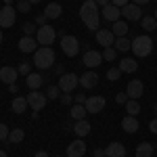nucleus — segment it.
<instances>
[{"label":"nucleus","mask_w":157,"mask_h":157,"mask_svg":"<svg viewBox=\"0 0 157 157\" xmlns=\"http://www.w3.org/2000/svg\"><path fill=\"white\" fill-rule=\"evenodd\" d=\"M0 157H6V151H0Z\"/></svg>","instance_id":"nucleus-52"},{"label":"nucleus","mask_w":157,"mask_h":157,"mask_svg":"<svg viewBox=\"0 0 157 157\" xmlns=\"http://www.w3.org/2000/svg\"><path fill=\"white\" fill-rule=\"evenodd\" d=\"M29 9H32L29 0H17V11L19 13H29Z\"/></svg>","instance_id":"nucleus-35"},{"label":"nucleus","mask_w":157,"mask_h":157,"mask_svg":"<svg viewBox=\"0 0 157 157\" xmlns=\"http://www.w3.org/2000/svg\"><path fill=\"white\" fill-rule=\"evenodd\" d=\"M36 157H50V155H48V153H44V151H38Z\"/></svg>","instance_id":"nucleus-50"},{"label":"nucleus","mask_w":157,"mask_h":157,"mask_svg":"<svg viewBox=\"0 0 157 157\" xmlns=\"http://www.w3.org/2000/svg\"><path fill=\"white\" fill-rule=\"evenodd\" d=\"M117 67H120L121 73H134L138 69V63H136V59H121V63Z\"/></svg>","instance_id":"nucleus-24"},{"label":"nucleus","mask_w":157,"mask_h":157,"mask_svg":"<svg viewBox=\"0 0 157 157\" xmlns=\"http://www.w3.org/2000/svg\"><path fill=\"white\" fill-rule=\"evenodd\" d=\"M115 50H121V52H126V50H130L132 48V40H128V38L124 36V38H115Z\"/></svg>","instance_id":"nucleus-29"},{"label":"nucleus","mask_w":157,"mask_h":157,"mask_svg":"<svg viewBox=\"0 0 157 157\" xmlns=\"http://www.w3.org/2000/svg\"><path fill=\"white\" fill-rule=\"evenodd\" d=\"M143 92H145V86H143V82L140 80H130L128 82V86H126V94H128V98H138L143 97Z\"/></svg>","instance_id":"nucleus-12"},{"label":"nucleus","mask_w":157,"mask_h":157,"mask_svg":"<svg viewBox=\"0 0 157 157\" xmlns=\"http://www.w3.org/2000/svg\"><path fill=\"white\" fill-rule=\"evenodd\" d=\"M61 13H63V6H61L59 2H50V4H46V9H44L46 19H59Z\"/></svg>","instance_id":"nucleus-22"},{"label":"nucleus","mask_w":157,"mask_h":157,"mask_svg":"<svg viewBox=\"0 0 157 157\" xmlns=\"http://www.w3.org/2000/svg\"><path fill=\"white\" fill-rule=\"evenodd\" d=\"M61 101H63L65 105H71V92H65V94L61 97Z\"/></svg>","instance_id":"nucleus-42"},{"label":"nucleus","mask_w":157,"mask_h":157,"mask_svg":"<svg viewBox=\"0 0 157 157\" xmlns=\"http://www.w3.org/2000/svg\"><path fill=\"white\" fill-rule=\"evenodd\" d=\"M90 121H86V120H80V121H75L73 124V132H75V136L78 138H84V136H88L90 134Z\"/></svg>","instance_id":"nucleus-21"},{"label":"nucleus","mask_w":157,"mask_h":157,"mask_svg":"<svg viewBox=\"0 0 157 157\" xmlns=\"http://www.w3.org/2000/svg\"><path fill=\"white\" fill-rule=\"evenodd\" d=\"M11 107H13L15 113H25V109L29 107V105H27V98L25 97H15L13 103H11Z\"/></svg>","instance_id":"nucleus-26"},{"label":"nucleus","mask_w":157,"mask_h":157,"mask_svg":"<svg viewBox=\"0 0 157 157\" xmlns=\"http://www.w3.org/2000/svg\"><path fill=\"white\" fill-rule=\"evenodd\" d=\"M9 132H11V130H9L4 124H0V140H9Z\"/></svg>","instance_id":"nucleus-38"},{"label":"nucleus","mask_w":157,"mask_h":157,"mask_svg":"<svg viewBox=\"0 0 157 157\" xmlns=\"http://www.w3.org/2000/svg\"><path fill=\"white\" fill-rule=\"evenodd\" d=\"M140 25H143V29H147V32H155V29H157V21H155L153 15L143 17V19H140Z\"/></svg>","instance_id":"nucleus-31"},{"label":"nucleus","mask_w":157,"mask_h":157,"mask_svg":"<svg viewBox=\"0 0 157 157\" xmlns=\"http://www.w3.org/2000/svg\"><path fill=\"white\" fill-rule=\"evenodd\" d=\"M36 32H38V29H36V25H34V23H25L23 25V34H25V36H34Z\"/></svg>","instance_id":"nucleus-37"},{"label":"nucleus","mask_w":157,"mask_h":157,"mask_svg":"<svg viewBox=\"0 0 157 157\" xmlns=\"http://www.w3.org/2000/svg\"><path fill=\"white\" fill-rule=\"evenodd\" d=\"M61 92H63V90L59 88V84H57V86L52 84V86H48V88H46V92H44V94H46L48 98H59Z\"/></svg>","instance_id":"nucleus-33"},{"label":"nucleus","mask_w":157,"mask_h":157,"mask_svg":"<svg viewBox=\"0 0 157 157\" xmlns=\"http://www.w3.org/2000/svg\"><path fill=\"white\" fill-rule=\"evenodd\" d=\"M149 130H151L153 134H157V117H155V120H151V124H149Z\"/></svg>","instance_id":"nucleus-45"},{"label":"nucleus","mask_w":157,"mask_h":157,"mask_svg":"<svg viewBox=\"0 0 157 157\" xmlns=\"http://www.w3.org/2000/svg\"><path fill=\"white\" fill-rule=\"evenodd\" d=\"M121 15L128 21H140V6L134 2H128L126 6H121Z\"/></svg>","instance_id":"nucleus-13"},{"label":"nucleus","mask_w":157,"mask_h":157,"mask_svg":"<svg viewBox=\"0 0 157 157\" xmlns=\"http://www.w3.org/2000/svg\"><path fill=\"white\" fill-rule=\"evenodd\" d=\"M86 107L84 105H73L71 107V117H73V121H80V120H86Z\"/></svg>","instance_id":"nucleus-28"},{"label":"nucleus","mask_w":157,"mask_h":157,"mask_svg":"<svg viewBox=\"0 0 157 157\" xmlns=\"http://www.w3.org/2000/svg\"><path fill=\"white\" fill-rule=\"evenodd\" d=\"M86 98H88L86 94H78V97H75V105H84Z\"/></svg>","instance_id":"nucleus-43"},{"label":"nucleus","mask_w":157,"mask_h":157,"mask_svg":"<svg viewBox=\"0 0 157 157\" xmlns=\"http://www.w3.org/2000/svg\"><path fill=\"white\" fill-rule=\"evenodd\" d=\"M97 42L103 48H107V46H113V44H115V36H113L111 29H98L97 32Z\"/></svg>","instance_id":"nucleus-15"},{"label":"nucleus","mask_w":157,"mask_h":157,"mask_svg":"<svg viewBox=\"0 0 157 157\" xmlns=\"http://www.w3.org/2000/svg\"><path fill=\"white\" fill-rule=\"evenodd\" d=\"M46 21H48V19H46V15H38V17H36V23H38V27L46 25Z\"/></svg>","instance_id":"nucleus-41"},{"label":"nucleus","mask_w":157,"mask_h":157,"mask_svg":"<svg viewBox=\"0 0 157 157\" xmlns=\"http://www.w3.org/2000/svg\"><path fill=\"white\" fill-rule=\"evenodd\" d=\"M103 61H113L115 59V48L113 46H107V48H103Z\"/></svg>","instance_id":"nucleus-34"},{"label":"nucleus","mask_w":157,"mask_h":157,"mask_svg":"<svg viewBox=\"0 0 157 157\" xmlns=\"http://www.w3.org/2000/svg\"><path fill=\"white\" fill-rule=\"evenodd\" d=\"M120 78H121L120 67H113V69H109V71H107V80H111V82H117Z\"/></svg>","instance_id":"nucleus-36"},{"label":"nucleus","mask_w":157,"mask_h":157,"mask_svg":"<svg viewBox=\"0 0 157 157\" xmlns=\"http://www.w3.org/2000/svg\"><path fill=\"white\" fill-rule=\"evenodd\" d=\"M25 98H27V105L34 109V111H42V109L46 107V103H48V97L42 94L40 90H32Z\"/></svg>","instance_id":"nucleus-6"},{"label":"nucleus","mask_w":157,"mask_h":157,"mask_svg":"<svg viewBox=\"0 0 157 157\" xmlns=\"http://www.w3.org/2000/svg\"><path fill=\"white\" fill-rule=\"evenodd\" d=\"M17 75H19V71L15 69V67H2L0 69V80L4 82V84H15V80H17Z\"/></svg>","instance_id":"nucleus-18"},{"label":"nucleus","mask_w":157,"mask_h":157,"mask_svg":"<svg viewBox=\"0 0 157 157\" xmlns=\"http://www.w3.org/2000/svg\"><path fill=\"white\" fill-rule=\"evenodd\" d=\"M138 57V59H143V57H149L151 52H153V40L149 36H136L132 40V48H130Z\"/></svg>","instance_id":"nucleus-3"},{"label":"nucleus","mask_w":157,"mask_h":157,"mask_svg":"<svg viewBox=\"0 0 157 157\" xmlns=\"http://www.w3.org/2000/svg\"><path fill=\"white\" fill-rule=\"evenodd\" d=\"M97 84H98L97 71H86L84 75H80V86H84V88H94Z\"/></svg>","instance_id":"nucleus-20"},{"label":"nucleus","mask_w":157,"mask_h":157,"mask_svg":"<svg viewBox=\"0 0 157 157\" xmlns=\"http://www.w3.org/2000/svg\"><path fill=\"white\" fill-rule=\"evenodd\" d=\"M101 17L105 21H109V23H115V21H120V17H121V9H117L115 4H107V6H103Z\"/></svg>","instance_id":"nucleus-11"},{"label":"nucleus","mask_w":157,"mask_h":157,"mask_svg":"<svg viewBox=\"0 0 157 157\" xmlns=\"http://www.w3.org/2000/svg\"><path fill=\"white\" fill-rule=\"evenodd\" d=\"M29 2H32V4H38V2H40V0H29Z\"/></svg>","instance_id":"nucleus-54"},{"label":"nucleus","mask_w":157,"mask_h":157,"mask_svg":"<svg viewBox=\"0 0 157 157\" xmlns=\"http://www.w3.org/2000/svg\"><path fill=\"white\" fill-rule=\"evenodd\" d=\"M17 71L19 73H23V75H29V63H21V65H19V67H17Z\"/></svg>","instance_id":"nucleus-39"},{"label":"nucleus","mask_w":157,"mask_h":157,"mask_svg":"<svg viewBox=\"0 0 157 157\" xmlns=\"http://www.w3.org/2000/svg\"><path fill=\"white\" fill-rule=\"evenodd\" d=\"M105 157H126V147L121 143H111L105 149Z\"/></svg>","instance_id":"nucleus-17"},{"label":"nucleus","mask_w":157,"mask_h":157,"mask_svg":"<svg viewBox=\"0 0 157 157\" xmlns=\"http://www.w3.org/2000/svg\"><path fill=\"white\" fill-rule=\"evenodd\" d=\"M136 157H153V145L151 143H140L136 147Z\"/></svg>","instance_id":"nucleus-27"},{"label":"nucleus","mask_w":157,"mask_h":157,"mask_svg":"<svg viewBox=\"0 0 157 157\" xmlns=\"http://www.w3.org/2000/svg\"><path fill=\"white\" fill-rule=\"evenodd\" d=\"M61 50L67 57H75L80 52V40L75 36H63L61 38Z\"/></svg>","instance_id":"nucleus-5"},{"label":"nucleus","mask_w":157,"mask_h":157,"mask_svg":"<svg viewBox=\"0 0 157 157\" xmlns=\"http://www.w3.org/2000/svg\"><path fill=\"white\" fill-rule=\"evenodd\" d=\"M55 157H61V155H55Z\"/></svg>","instance_id":"nucleus-57"},{"label":"nucleus","mask_w":157,"mask_h":157,"mask_svg":"<svg viewBox=\"0 0 157 157\" xmlns=\"http://www.w3.org/2000/svg\"><path fill=\"white\" fill-rule=\"evenodd\" d=\"M19 50H21V52H36L38 50V40L34 36H23L19 40Z\"/></svg>","instance_id":"nucleus-16"},{"label":"nucleus","mask_w":157,"mask_h":157,"mask_svg":"<svg viewBox=\"0 0 157 157\" xmlns=\"http://www.w3.org/2000/svg\"><path fill=\"white\" fill-rule=\"evenodd\" d=\"M126 111H128V115H138L140 113V103L136 101V98H128V103H126Z\"/></svg>","instance_id":"nucleus-30"},{"label":"nucleus","mask_w":157,"mask_h":157,"mask_svg":"<svg viewBox=\"0 0 157 157\" xmlns=\"http://www.w3.org/2000/svg\"><path fill=\"white\" fill-rule=\"evenodd\" d=\"M34 65L38 69H50L55 65V50L50 46H40L34 52Z\"/></svg>","instance_id":"nucleus-2"},{"label":"nucleus","mask_w":157,"mask_h":157,"mask_svg":"<svg viewBox=\"0 0 157 157\" xmlns=\"http://www.w3.org/2000/svg\"><path fill=\"white\" fill-rule=\"evenodd\" d=\"M55 71L59 73V75H63V73H65V71H63V65H57V67H55Z\"/></svg>","instance_id":"nucleus-49"},{"label":"nucleus","mask_w":157,"mask_h":157,"mask_svg":"<svg viewBox=\"0 0 157 157\" xmlns=\"http://www.w3.org/2000/svg\"><path fill=\"white\" fill-rule=\"evenodd\" d=\"M111 4H115L117 9H121V6H126V4H128V0H111Z\"/></svg>","instance_id":"nucleus-44"},{"label":"nucleus","mask_w":157,"mask_h":157,"mask_svg":"<svg viewBox=\"0 0 157 157\" xmlns=\"http://www.w3.org/2000/svg\"><path fill=\"white\" fill-rule=\"evenodd\" d=\"M25 84H27L29 90H38L40 86L44 84V78L40 73H29V75H25Z\"/></svg>","instance_id":"nucleus-23"},{"label":"nucleus","mask_w":157,"mask_h":157,"mask_svg":"<svg viewBox=\"0 0 157 157\" xmlns=\"http://www.w3.org/2000/svg\"><path fill=\"white\" fill-rule=\"evenodd\" d=\"M86 155V143L82 138L73 140L71 145L67 147V157H84Z\"/></svg>","instance_id":"nucleus-14"},{"label":"nucleus","mask_w":157,"mask_h":157,"mask_svg":"<svg viewBox=\"0 0 157 157\" xmlns=\"http://www.w3.org/2000/svg\"><path fill=\"white\" fill-rule=\"evenodd\" d=\"M128 29H130V27H128V23H126V21H115V23H113V27H111V32H113V36L115 38H124L126 36V34H128Z\"/></svg>","instance_id":"nucleus-25"},{"label":"nucleus","mask_w":157,"mask_h":157,"mask_svg":"<svg viewBox=\"0 0 157 157\" xmlns=\"http://www.w3.org/2000/svg\"><path fill=\"white\" fill-rule=\"evenodd\" d=\"M55 38H57L55 27H50V25H42V27H38L36 40H38V44H40V46H50V44L55 42Z\"/></svg>","instance_id":"nucleus-4"},{"label":"nucleus","mask_w":157,"mask_h":157,"mask_svg":"<svg viewBox=\"0 0 157 157\" xmlns=\"http://www.w3.org/2000/svg\"><path fill=\"white\" fill-rule=\"evenodd\" d=\"M115 103H120V105H126V103H128V94H124V92L115 94Z\"/></svg>","instance_id":"nucleus-40"},{"label":"nucleus","mask_w":157,"mask_h":157,"mask_svg":"<svg viewBox=\"0 0 157 157\" xmlns=\"http://www.w3.org/2000/svg\"><path fill=\"white\" fill-rule=\"evenodd\" d=\"M155 113H157V105H155Z\"/></svg>","instance_id":"nucleus-56"},{"label":"nucleus","mask_w":157,"mask_h":157,"mask_svg":"<svg viewBox=\"0 0 157 157\" xmlns=\"http://www.w3.org/2000/svg\"><path fill=\"white\" fill-rule=\"evenodd\" d=\"M153 17H155V21H157V11H155V15H153Z\"/></svg>","instance_id":"nucleus-55"},{"label":"nucleus","mask_w":157,"mask_h":157,"mask_svg":"<svg viewBox=\"0 0 157 157\" xmlns=\"http://www.w3.org/2000/svg\"><path fill=\"white\" fill-rule=\"evenodd\" d=\"M15 19H17V9L13 6H2L0 9V27H11L15 25Z\"/></svg>","instance_id":"nucleus-8"},{"label":"nucleus","mask_w":157,"mask_h":157,"mask_svg":"<svg viewBox=\"0 0 157 157\" xmlns=\"http://www.w3.org/2000/svg\"><path fill=\"white\" fill-rule=\"evenodd\" d=\"M23 138H25V130H21V128H13L9 132V143H21Z\"/></svg>","instance_id":"nucleus-32"},{"label":"nucleus","mask_w":157,"mask_h":157,"mask_svg":"<svg viewBox=\"0 0 157 157\" xmlns=\"http://www.w3.org/2000/svg\"><path fill=\"white\" fill-rule=\"evenodd\" d=\"M105 97H88L84 103V107L88 113H101L103 111V107H105Z\"/></svg>","instance_id":"nucleus-10"},{"label":"nucleus","mask_w":157,"mask_h":157,"mask_svg":"<svg viewBox=\"0 0 157 157\" xmlns=\"http://www.w3.org/2000/svg\"><path fill=\"white\" fill-rule=\"evenodd\" d=\"M80 84V78L75 73H63L59 78V88L63 92H73V88Z\"/></svg>","instance_id":"nucleus-7"},{"label":"nucleus","mask_w":157,"mask_h":157,"mask_svg":"<svg viewBox=\"0 0 157 157\" xmlns=\"http://www.w3.org/2000/svg\"><path fill=\"white\" fill-rule=\"evenodd\" d=\"M121 130L128 132V134L138 132V120H136L134 115H126V117L121 120Z\"/></svg>","instance_id":"nucleus-19"},{"label":"nucleus","mask_w":157,"mask_h":157,"mask_svg":"<svg viewBox=\"0 0 157 157\" xmlns=\"http://www.w3.org/2000/svg\"><path fill=\"white\" fill-rule=\"evenodd\" d=\"M82 63H84L88 69H97L98 65L103 63V55H101L98 50H86V52H84V59H82Z\"/></svg>","instance_id":"nucleus-9"},{"label":"nucleus","mask_w":157,"mask_h":157,"mask_svg":"<svg viewBox=\"0 0 157 157\" xmlns=\"http://www.w3.org/2000/svg\"><path fill=\"white\" fill-rule=\"evenodd\" d=\"M98 6H107V4H111V0H94Z\"/></svg>","instance_id":"nucleus-48"},{"label":"nucleus","mask_w":157,"mask_h":157,"mask_svg":"<svg viewBox=\"0 0 157 157\" xmlns=\"http://www.w3.org/2000/svg\"><path fill=\"white\" fill-rule=\"evenodd\" d=\"M94 157H105V149H94Z\"/></svg>","instance_id":"nucleus-46"},{"label":"nucleus","mask_w":157,"mask_h":157,"mask_svg":"<svg viewBox=\"0 0 157 157\" xmlns=\"http://www.w3.org/2000/svg\"><path fill=\"white\" fill-rule=\"evenodd\" d=\"M134 4H138V6H145V4H149L151 0H132Z\"/></svg>","instance_id":"nucleus-47"},{"label":"nucleus","mask_w":157,"mask_h":157,"mask_svg":"<svg viewBox=\"0 0 157 157\" xmlns=\"http://www.w3.org/2000/svg\"><path fill=\"white\" fill-rule=\"evenodd\" d=\"M80 17L88 29L98 32V23H101V13H98V4L94 0H86L84 4L80 6Z\"/></svg>","instance_id":"nucleus-1"},{"label":"nucleus","mask_w":157,"mask_h":157,"mask_svg":"<svg viewBox=\"0 0 157 157\" xmlns=\"http://www.w3.org/2000/svg\"><path fill=\"white\" fill-rule=\"evenodd\" d=\"M0 44H2V27H0Z\"/></svg>","instance_id":"nucleus-53"},{"label":"nucleus","mask_w":157,"mask_h":157,"mask_svg":"<svg viewBox=\"0 0 157 157\" xmlns=\"http://www.w3.org/2000/svg\"><path fill=\"white\" fill-rule=\"evenodd\" d=\"M13 4V0H4V6H11Z\"/></svg>","instance_id":"nucleus-51"}]
</instances>
